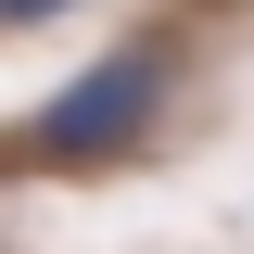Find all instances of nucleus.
I'll return each mask as SVG.
<instances>
[{
	"label": "nucleus",
	"mask_w": 254,
	"mask_h": 254,
	"mask_svg": "<svg viewBox=\"0 0 254 254\" xmlns=\"http://www.w3.org/2000/svg\"><path fill=\"white\" fill-rule=\"evenodd\" d=\"M153 102H165V64L153 51H115V64H89V76H64L51 102H38V153L51 165H102V153H127L140 127H153Z\"/></svg>",
	"instance_id": "f257e3e1"
},
{
	"label": "nucleus",
	"mask_w": 254,
	"mask_h": 254,
	"mask_svg": "<svg viewBox=\"0 0 254 254\" xmlns=\"http://www.w3.org/2000/svg\"><path fill=\"white\" fill-rule=\"evenodd\" d=\"M51 13H64V0H0V26H51Z\"/></svg>",
	"instance_id": "f03ea898"
}]
</instances>
